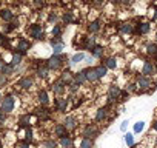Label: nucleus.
Listing matches in <instances>:
<instances>
[{
	"label": "nucleus",
	"instance_id": "nucleus-53",
	"mask_svg": "<svg viewBox=\"0 0 157 148\" xmlns=\"http://www.w3.org/2000/svg\"><path fill=\"white\" fill-rule=\"evenodd\" d=\"M154 130L157 131V122H154Z\"/></svg>",
	"mask_w": 157,
	"mask_h": 148
},
{
	"label": "nucleus",
	"instance_id": "nucleus-7",
	"mask_svg": "<svg viewBox=\"0 0 157 148\" xmlns=\"http://www.w3.org/2000/svg\"><path fill=\"white\" fill-rule=\"evenodd\" d=\"M29 48H31V43H29L28 40H25V39H20V40H19V43H17V51H19L20 54H25Z\"/></svg>",
	"mask_w": 157,
	"mask_h": 148
},
{
	"label": "nucleus",
	"instance_id": "nucleus-34",
	"mask_svg": "<svg viewBox=\"0 0 157 148\" xmlns=\"http://www.w3.org/2000/svg\"><path fill=\"white\" fill-rule=\"evenodd\" d=\"M48 71H49V69H48V66H46V68H39V69H37V76L43 79V77H46V76H48Z\"/></svg>",
	"mask_w": 157,
	"mask_h": 148
},
{
	"label": "nucleus",
	"instance_id": "nucleus-18",
	"mask_svg": "<svg viewBox=\"0 0 157 148\" xmlns=\"http://www.w3.org/2000/svg\"><path fill=\"white\" fill-rule=\"evenodd\" d=\"M103 65H105L108 69H116L117 62H116V59H114V57H108V59H105V60H103Z\"/></svg>",
	"mask_w": 157,
	"mask_h": 148
},
{
	"label": "nucleus",
	"instance_id": "nucleus-8",
	"mask_svg": "<svg viewBox=\"0 0 157 148\" xmlns=\"http://www.w3.org/2000/svg\"><path fill=\"white\" fill-rule=\"evenodd\" d=\"M85 69H86V79H88V82H96V80H99V76H97L96 68H85Z\"/></svg>",
	"mask_w": 157,
	"mask_h": 148
},
{
	"label": "nucleus",
	"instance_id": "nucleus-20",
	"mask_svg": "<svg viewBox=\"0 0 157 148\" xmlns=\"http://www.w3.org/2000/svg\"><path fill=\"white\" fill-rule=\"evenodd\" d=\"M0 17H2L3 20H6V22H10V20L14 19V14L10 10H2V11H0Z\"/></svg>",
	"mask_w": 157,
	"mask_h": 148
},
{
	"label": "nucleus",
	"instance_id": "nucleus-16",
	"mask_svg": "<svg viewBox=\"0 0 157 148\" xmlns=\"http://www.w3.org/2000/svg\"><path fill=\"white\" fill-rule=\"evenodd\" d=\"M137 85H139V88H140V90H146V88H149V85H151V80H149L146 76H142V77L139 79Z\"/></svg>",
	"mask_w": 157,
	"mask_h": 148
},
{
	"label": "nucleus",
	"instance_id": "nucleus-2",
	"mask_svg": "<svg viewBox=\"0 0 157 148\" xmlns=\"http://www.w3.org/2000/svg\"><path fill=\"white\" fill-rule=\"evenodd\" d=\"M0 108H2V111L6 114V113H11L14 110V99L11 96H6L2 99V102H0Z\"/></svg>",
	"mask_w": 157,
	"mask_h": 148
},
{
	"label": "nucleus",
	"instance_id": "nucleus-32",
	"mask_svg": "<svg viewBox=\"0 0 157 148\" xmlns=\"http://www.w3.org/2000/svg\"><path fill=\"white\" fill-rule=\"evenodd\" d=\"M19 123H20V127H28V123H29V114L22 116L20 120H19Z\"/></svg>",
	"mask_w": 157,
	"mask_h": 148
},
{
	"label": "nucleus",
	"instance_id": "nucleus-55",
	"mask_svg": "<svg viewBox=\"0 0 157 148\" xmlns=\"http://www.w3.org/2000/svg\"><path fill=\"white\" fill-rule=\"evenodd\" d=\"M96 2H97V3H100V2H103V0H96Z\"/></svg>",
	"mask_w": 157,
	"mask_h": 148
},
{
	"label": "nucleus",
	"instance_id": "nucleus-50",
	"mask_svg": "<svg viewBox=\"0 0 157 148\" xmlns=\"http://www.w3.org/2000/svg\"><path fill=\"white\" fill-rule=\"evenodd\" d=\"M85 60H86L88 63H91V62H93V57H88V56H86V57H85Z\"/></svg>",
	"mask_w": 157,
	"mask_h": 148
},
{
	"label": "nucleus",
	"instance_id": "nucleus-23",
	"mask_svg": "<svg viewBox=\"0 0 157 148\" xmlns=\"http://www.w3.org/2000/svg\"><path fill=\"white\" fill-rule=\"evenodd\" d=\"M22 63V54L20 53H14L13 54V62H11V65L16 68V66H19Z\"/></svg>",
	"mask_w": 157,
	"mask_h": 148
},
{
	"label": "nucleus",
	"instance_id": "nucleus-17",
	"mask_svg": "<svg viewBox=\"0 0 157 148\" xmlns=\"http://www.w3.org/2000/svg\"><path fill=\"white\" fill-rule=\"evenodd\" d=\"M56 108H57V111H66V108H68V99H57L56 100Z\"/></svg>",
	"mask_w": 157,
	"mask_h": 148
},
{
	"label": "nucleus",
	"instance_id": "nucleus-15",
	"mask_svg": "<svg viewBox=\"0 0 157 148\" xmlns=\"http://www.w3.org/2000/svg\"><path fill=\"white\" fill-rule=\"evenodd\" d=\"M19 87H22L23 90H29L33 87V79L31 77H23L19 80Z\"/></svg>",
	"mask_w": 157,
	"mask_h": 148
},
{
	"label": "nucleus",
	"instance_id": "nucleus-40",
	"mask_svg": "<svg viewBox=\"0 0 157 148\" xmlns=\"http://www.w3.org/2000/svg\"><path fill=\"white\" fill-rule=\"evenodd\" d=\"M63 22H65V23H71V22H72V16H71V13L63 14Z\"/></svg>",
	"mask_w": 157,
	"mask_h": 148
},
{
	"label": "nucleus",
	"instance_id": "nucleus-52",
	"mask_svg": "<svg viewBox=\"0 0 157 148\" xmlns=\"http://www.w3.org/2000/svg\"><path fill=\"white\" fill-rule=\"evenodd\" d=\"M3 65H5V62H3V59H2V57H0V69H2V66H3Z\"/></svg>",
	"mask_w": 157,
	"mask_h": 148
},
{
	"label": "nucleus",
	"instance_id": "nucleus-51",
	"mask_svg": "<svg viewBox=\"0 0 157 148\" xmlns=\"http://www.w3.org/2000/svg\"><path fill=\"white\" fill-rule=\"evenodd\" d=\"M20 148H29V143H22Z\"/></svg>",
	"mask_w": 157,
	"mask_h": 148
},
{
	"label": "nucleus",
	"instance_id": "nucleus-9",
	"mask_svg": "<svg viewBox=\"0 0 157 148\" xmlns=\"http://www.w3.org/2000/svg\"><path fill=\"white\" fill-rule=\"evenodd\" d=\"M154 69H155V68H154V65H152L151 62H145V63H143V68H142V74L148 77V76H151V74L154 72Z\"/></svg>",
	"mask_w": 157,
	"mask_h": 148
},
{
	"label": "nucleus",
	"instance_id": "nucleus-33",
	"mask_svg": "<svg viewBox=\"0 0 157 148\" xmlns=\"http://www.w3.org/2000/svg\"><path fill=\"white\" fill-rule=\"evenodd\" d=\"M125 142H126L128 146H132V145H134V136H132L131 133L125 134Z\"/></svg>",
	"mask_w": 157,
	"mask_h": 148
},
{
	"label": "nucleus",
	"instance_id": "nucleus-22",
	"mask_svg": "<svg viewBox=\"0 0 157 148\" xmlns=\"http://www.w3.org/2000/svg\"><path fill=\"white\" fill-rule=\"evenodd\" d=\"M0 71H2V74H5V76H11V74L14 72V66L11 63L10 65H3Z\"/></svg>",
	"mask_w": 157,
	"mask_h": 148
},
{
	"label": "nucleus",
	"instance_id": "nucleus-41",
	"mask_svg": "<svg viewBox=\"0 0 157 148\" xmlns=\"http://www.w3.org/2000/svg\"><path fill=\"white\" fill-rule=\"evenodd\" d=\"M60 33H62V28L56 25V26L52 28V36H56V37H59V36H60Z\"/></svg>",
	"mask_w": 157,
	"mask_h": 148
},
{
	"label": "nucleus",
	"instance_id": "nucleus-35",
	"mask_svg": "<svg viewBox=\"0 0 157 148\" xmlns=\"http://www.w3.org/2000/svg\"><path fill=\"white\" fill-rule=\"evenodd\" d=\"M148 31H149V25L148 23H140L139 25V33L140 34H146Z\"/></svg>",
	"mask_w": 157,
	"mask_h": 148
},
{
	"label": "nucleus",
	"instance_id": "nucleus-5",
	"mask_svg": "<svg viewBox=\"0 0 157 148\" xmlns=\"http://www.w3.org/2000/svg\"><path fill=\"white\" fill-rule=\"evenodd\" d=\"M97 134H99V130L96 128V125H86V128L83 130V136L85 137H97Z\"/></svg>",
	"mask_w": 157,
	"mask_h": 148
},
{
	"label": "nucleus",
	"instance_id": "nucleus-10",
	"mask_svg": "<svg viewBox=\"0 0 157 148\" xmlns=\"http://www.w3.org/2000/svg\"><path fill=\"white\" fill-rule=\"evenodd\" d=\"M65 90H66V85H65L62 80H57L56 84H52V91H54L56 94H63Z\"/></svg>",
	"mask_w": 157,
	"mask_h": 148
},
{
	"label": "nucleus",
	"instance_id": "nucleus-6",
	"mask_svg": "<svg viewBox=\"0 0 157 148\" xmlns=\"http://www.w3.org/2000/svg\"><path fill=\"white\" fill-rule=\"evenodd\" d=\"M74 82H77L78 85H83V84H86L88 82V79H86V69H82V71H78L75 76H74Z\"/></svg>",
	"mask_w": 157,
	"mask_h": 148
},
{
	"label": "nucleus",
	"instance_id": "nucleus-48",
	"mask_svg": "<svg viewBox=\"0 0 157 148\" xmlns=\"http://www.w3.org/2000/svg\"><path fill=\"white\" fill-rule=\"evenodd\" d=\"M3 120H5V113L2 111V108H0V123H2Z\"/></svg>",
	"mask_w": 157,
	"mask_h": 148
},
{
	"label": "nucleus",
	"instance_id": "nucleus-42",
	"mask_svg": "<svg viewBox=\"0 0 157 148\" xmlns=\"http://www.w3.org/2000/svg\"><path fill=\"white\" fill-rule=\"evenodd\" d=\"M43 145H45L46 148H56V142H54V140H46Z\"/></svg>",
	"mask_w": 157,
	"mask_h": 148
},
{
	"label": "nucleus",
	"instance_id": "nucleus-43",
	"mask_svg": "<svg viewBox=\"0 0 157 148\" xmlns=\"http://www.w3.org/2000/svg\"><path fill=\"white\" fill-rule=\"evenodd\" d=\"M59 43H63V40H62L60 37H54V39H51V45H59Z\"/></svg>",
	"mask_w": 157,
	"mask_h": 148
},
{
	"label": "nucleus",
	"instance_id": "nucleus-37",
	"mask_svg": "<svg viewBox=\"0 0 157 148\" xmlns=\"http://www.w3.org/2000/svg\"><path fill=\"white\" fill-rule=\"evenodd\" d=\"M39 116H40V117H42L43 120H48V119H49V111L43 108V110H40V113H39Z\"/></svg>",
	"mask_w": 157,
	"mask_h": 148
},
{
	"label": "nucleus",
	"instance_id": "nucleus-3",
	"mask_svg": "<svg viewBox=\"0 0 157 148\" xmlns=\"http://www.w3.org/2000/svg\"><path fill=\"white\" fill-rule=\"evenodd\" d=\"M62 56H51L48 60H46V66H48V69H57V68H60L62 66Z\"/></svg>",
	"mask_w": 157,
	"mask_h": 148
},
{
	"label": "nucleus",
	"instance_id": "nucleus-13",
	"mask_svg": "<svg viewBox=\"0 0 157 148\" xmlns=\"http://www.w3.org/2000/svg\"><path fill=\"white\" fill-rule=\"evenodd\" d=\"M54 133H56V136H59V137H65V136H68V130L65 128V125H63V123L56 125Z\"/></svg>",
	"mask_w": 157,
	"mask_h": 148
},
{
	"label": "nucleus",
	"instance_id": "nucleus-46",
	"mask_svg": "<svg viewBox=\"0 0 157 148\" xmlns=\"http://www.w3.org/2000/svg\"><path fill=\"white\" fill-rule=\"evenodd\" d=\"M126 127H128V120H123V122L120 123V131H125Z\"/></svg>",
	"mask_w": 157,
	"mask_h": 148
},
{
	"label": "nucleus",
	"instance_id": "nucleus-28",
	"mask_svg": "<svg viewBox=\"0 0 157 148\" xmlns=\"http://www.w3.org/2000/svg\"><path fill=\"white\" fill-rule=\"evenodd\" d=\"M39 100H40V102H42L43 105H48L49 99H48V94H46V91H45V90L39 91Z\"/></svg>",
	"mask_w": 157,
	"mask_h": 148
},
{
	"label": "nucleus",
	"instance_id": "nucleus-30",
	"mask_svg": "<svg viewBox=\"0 0 157 148\" xmlns=\"http://www.w3.org/2000/svg\"><path fill=\"white\" fill-rule=\"evenodd\" d=\"M63 51V43H59V45H52V53L54 56H60V53Z\"/></svg>",
	"mask_w": 157,
	"mask_h": 148
},
{
	"label": "nucleus",
	"instance_id": "nucleus-49",
	"mask_svg": "<svg viewBox=\"0 0 157 148\" xmlns=\"http://www.w3.org/2000/svg\"><path fill=\"white\" fill-rule=\"evenodd\" d=\"M49 20H51V22H56V20H57V16H56V14H51V16H49Z\"/></svg>",
	"mask_w": 157,
	"mask_h": 148
},
{
	"label": "nucleus",
	"instance_id": "nucleus-31",
	"mask_svg": "<svg viewBox=\"0 0 157 148\" xmlns=\"http://www.w3.org/2000/svg\"><path fill=\"white\" fill-rule=\"evenodd\" d=\"M120 31H122V33H132V31H134V28H132V25H131V23H123V25H122V28H120Z\"/></svg>",
	"mask_w": 157,
	"mask_h": 148
},
{
	"label": "nucleus",
	"instance_id": "nucleus-1",
	"mask_svg": "<svg viewBox=\"0 0 157 148\" xmlns=\"http://www.w3.org/2000/svg\"><path fill=\"white\" fill-rule=\"evenodd\" d=\"M28 34L33 39H36V40H42L43 39V28H42V25H31L28 28Z\"/></svg>",
	"mask_w": 157,
	"mask_h": 148
},
{
	"label": "nucleus",
	"instance_id": "nucleus-39",
	"mask_svg": "<svg viewBox=\"0 0 157 148\" xmlns=\"http://www.w3.org/2000/svg\"><path fill=\"white\" fill-rule=\"evenodd\" d=\"M33 142V131H31V128H28L26 130V137H25V143H31Z\"/></svg>",
	"mask_w": 157,
	"mask_h": 148
},
{
	"label": "nucleus",
	"instance_id": "nucleus-45",
	"mask_svg": "<svg viewBox=\"0 0 157 148\" xmlns=\"http://www.w3.org/2000/svg\"><path fill=\"white\" fill-rule=\"evenodd\" d=\"M77 87H78V84H77V82H72V84H71V85H69V90H71V91H72V93H74V91H75V90H77Z\"/></svg>",
	"mask_w": 157,
	"mask_h": 148
},
{
	"label": "nucleus",
	"instance_id": "nucleus-27",
	"mask_svg": "<svg viewBox=\"0 0 157 148\" xmlns=\"http://www.w3.org/2000/svg\"><path fill=\"white\" fill-rule=\"evenodd\" d=\"M60 80H62V82H63L65 85H66V84H68V85H71V84L74 82V79H72V77L69 76V72H66V71H65V72L62 74V79H60Z\"/></svg>",
	"mask_w": 157,
	"mask_h": 148
},
{
	"label": "nucleus",
	"instance_id": "nucleus-44",
	"mask_svg": "<svg viewBox=\"0 0 157 148\" xmlns=\"http://www.w3.org/2000/svg\"><path fill=\"white\" fill-rule=\"evenodd\" d=\"M6 84V76L5 74H0V87H3Z\"/></svg>",
	"mask_w": 157,
	"mask_h": 148
},
{
	"label": "nucleus",
	"instance_id": "nucleus-47",
	"mask_svg": "<svg viewBox=\"0 0 157 148\" xmlns=\"http://www.w3.org/2000/svg\"><path fill=\"white\" fill-rule=\"evenodd\" d=\"M5 42H6V37H5V34H2V33H0V43H2V45H5Z\"/></svg>",
	"mask_w": 157,
	"mask_h": 148
},
{
	"label": "nucleus",
	"instance_id": "nucleus-14",
	"mask_svg": "<svg viewBox=\"0 0 157 148\" xmlns=\"http://www.w3.org/2000/svg\"><path fill=\"white\" fill-rule=\"evenodd\" d=\"M91 54H93V57H97V59L103 57V46H100V45H94V46L91 48Z\"/></svg>",
	"mask_w": 157,
	"mask_h": 148
},
{
	"label": "nucleus",
	"instance_id": "nucleus-24",
	"mask_svg": "<svg viewBox=\"0 0 157 148\" xmlns=\"http://www.w3.org/2000/svg\"><path fill=\"white\" fill-rule=\"evenodd\" d=\"M96 71H97V76H99V79H100V77H105V76H106L108 68H106L105 65H99V66L96 68Z\"/></svg>",
	"mask_w": 157,
	"mask_h": 148
},
{
	"label": "nucleus",
	"instance_id": "nucleus-26",
	"mask_svg": "<svg viewBox=\"0 0 157 148\" xmlns=\"http://www.w3.org/2000/svg\"><path fill=\"white\" fill-rule=\"evenodd\" d=\"M93 145H94V142L90 137H83L80 142V148H93Z\"/></svg>",
	"mask_w": 157,
	"mask_h": 148
},
{
	"label": "nucleus",
	"instance_id": "nucleus-38",
	"mask_svg": "<svg viewBox=\"0 0 157 148\" xmlns=\"http://www.w3.org/2000/svg\"><path fill=\"white\" fill-rule=\"evenodd\" d=\"M143 128H145V122H137L134 125V133H140Z\"/></svg>",
	"mask_w": 157,
	"mask_h": 148
},
{
	"label": "nucleus",
	"instance_id": "nucleus-36",
	"mask_svg": "<svg viewBox=\"0 0 157 148\" xmlns=\"http://www.w3.org/2000/svg\"><path fill=\"white\" fill-rule=\"evenodd\" d=\"M94 42H96V39H94V37H88V39H86V42H85V46H86L88 49H91V48L94 46Z\"/></svg>",
	"mask_w": 157,
	"mask_h": 148
},
{
	"label": "nucleus",
	"instance_id": "nucleus-54",
	"mask_svg": "<svg viewBox=\"0 0 157 148\" xmlns=\"http://www.w3.org/2000/svg\"><path fill=\"white\" fill-rule=\"evenodd\" d=\"M154 19H157V11H155V14H154Z\"/></svg>",
	"mask_w": 157,
	"mask_h": 148
},
{
	"label": "nucleus",
	"instance_id": "nucleus-4",
	"mask_svg": "<svg viewBox=\"0 0 157 148\" xmlns=\"http://www.w3.org/2000/svg\"><path fill=\"white\" fill-rule=\"evenodd\" d=\"M119 97H120V90H119V87H116V85L109 87V90H108V100H109V102H114V100H117Z\"/></svg>",
	"mask_w": 157,
	"mask_h": 148
},
{
	"label": "nucleus",
	"instance_id": "nucleus-12",
	"mask_svg": "<svg viewBox=\"0 0 157 148\" xmlns=\"http://www.w3.org/2000/svg\"><path fill=\"white\" fill-rule=\"evenodd\" d=\"M85 57H86V54H85V53H77V54H74V56L71 57V60H69L68 63H69V65L80 63V62H83V60H85Z\"/></svg>",
	"mask_w": 157,
	"mask_h": 148
},
{
	"label": "nucleus",
	"instance_id": "nucleus-25",
	"mask_svg": "<svg viewBox=\"0 0 157 148\" xmlns=\"http://www.w3.org/2000/svg\"><path fill=\"white\" fill-rule=\"evenodd\" d=\"M88 29H90V33H97V31L100 29V20H94V22H91L90 26H88Z\"/></svg>",
	"mask_w": 157,
	"mask_h": 148
},
{
	"label": "nucleus",
	"instance_id": "nucleus-11",
	"mask_svg": "<svg viewBox=\"0 0 157 148\" xmlns=\"http://www.w3.org/2000/svg\"><path fill=\"white\" fill-rule=\"evenodd\" d=\"M63 125H65V128L69 131V130H74V128L77 127V120H75V117H72V116H66Z\"/></svg>",
	"mask_w": 157,
	"mask_h": 148
},
{
	"label": "nucleus",
	"instance_id": "nucleus-21",
	"mask_svg": "<svg viewBox=\"0 0 157 148\" xmlns=\"http://www.w3.org/2000/svg\"><path fill=\"white\" fill-rule=\"evenodd\" d=\"M106 111H108V108H99L97 113H96V120L97 122H102L106 117Z\"/></svg>",
	"mask_w": 157,
	"mask_h": 148
},
{
	"label": "nucleus",
	"instance_id": "nucleus-29",
	"mask_svg": "<svg viewBox=\"0 0 157 148\" xmlns=\"http://www.w3.org/2000/svg\"><path fill=\"white\" fill-rule=\"evenodd\" d=\"M146 51L149 56H157V45L155 43H148L146 45Z\"/></svg>",
	"mask_w": 157,
	"mask_h": 148
},
{
	"label": "nucleus",
	"instance_id": "nucleus-19",
	"mask_svg": "<svg viewBox=\"0 0 157 148\" xmlns=\"http://www.w3.org/2000/svg\"><path fill=\"white\" fill-rule=\"evenodd\" d=\"M60 145L63 148H72V139L69 136H65V137H60Z\"/></svg>",
	"mask_w": 157,
	"mask_h": 148
}]
</instances>
